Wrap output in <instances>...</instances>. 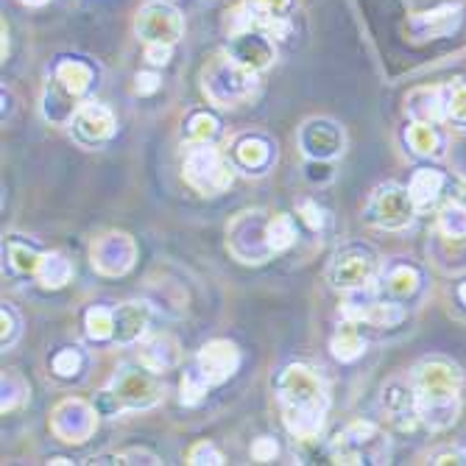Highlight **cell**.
Here are the masks:
<instances>
[{"label":"cell","mask_w":466,"mask_h":466,"mask_svg":"<svg viewBox=\"0 0 466 466\" xmlns=\"http://www.w3.org/2000/svg\"><path fill=\"white\" fill-rule=\"evenodd\" d=\"M408 112L416 120H425V123H439L447 117V106H444V96L441 90H416L408 96Z\"/></svg>","instance_id":"26"},{"label":"cell","mask_w":466,"mask_h":466,"mask_svg":"<svg viewBox=\"0 0 466 466\" xmlns=\"http://www.w3.org/2000/svg\"><path fill=\"white\" fill-rule=\"evenodd\" d=\"M135 28L146 46H177L185 23L177 6L165 4V0H154V4H146L140 9Z\"/></svg>","instance_id":"9"},{"label":"cell","mask_w":466,"mask_h":466,"mask_svg":"<svg viewBox=\"0 0 466 466\" xmlns=\"http://www.w3.org/2000/svg\"><path fill=\"white\" fill-rule=\"evenodd\" d=\"M137 358H140V366H146L154 374H162V371H171L182 363V347L174 335L162 332V335L148 338V341L140 347Z\"/></svg>","instance_id":"17"},{"label":"cell","mask_w":466,"mask_h":466,"mask_svg":"<svg viewBox=\"0 0 466 466\" xmlns=\"http://www.w3.org/2000/svg\"><path fill=\"white\" fill-rule=\"evenodd\" d=\"M39 279L42 288H48V290H59L70 282L73 277V266L70 260L65 258V254L59 251H48V254H42V260H39V268L34 274Z\"/></svg>","instance_id":"25"},{"label":"cell","mask_w":466,"mask_h":466,"mask_svg":"<svg viewBox=\"0 0 466 466\" xmlns=\"http://www.w3.org/2000/svg\"><path fill=\"white\" fill-rule=\"evenodd\" d=\"M232 154L246 174H263V167L271 162V143L258 135H246L235 143Z\"/></svg>","instance_id":"21"},{"label":"cell","mask_w":466,"mask_h":466,"mask_svg":"<svg viewBox=\"0 0 466 466\" xmlns=\"http://www.w3.org/2000/svg\"><path fill=\"white\" fill-rule=\"evenodd\" d=\"M4 347H9L12 341H15V335H17V316H15V310L12 308H4Z\"/></svg>","instance_id":"48"},{"label":"cell","mask_w":466,"mask_h":466,"mask_svg":"<svg viewBox=\"0 0 466 466\" xmlns=\"http://www.w3.org/2000/svg\"><path fill=\"white\" fill-rule=\"evenodd\" d=\"M405 137H408V146L413 148V154H419V157H439L441 154V137L433 129V123L413 120L408 126Z\"/></svg>","instance_id":"28"},{"label":"cell","mask_w":466,"mask_h":466,"mask_svg":"<svg viewBox=\"0 0 466 466\" xmlns=\"http://www.w3.org/2000/svg\"><path fill=\"white\" fill-rule=\"evenodd\" d=\"M458 296H461V302L466 305V282H461V288H458Z\"/></svg>","instance_id":"52"},{"label":"cell","mask_w":466,"mask_h":466,"mask_svg":"<svg viewBox=\"0 0 466 466\" xmlns=\"http://www.w3.org/2000/svg\"><path fill=\"white\" fill-rule=\"evenodd\" d=\"M377 277V260L363 248H350L344 254H338L335 263L329 266V282L338 290H358L369 288Z\"/></svg>","instance_id":"12"},{"label":"cell","mask_w":466,"mask_h":466,"mask_svg":"<svg viewBox=\"0 0 466 466\" xmlns=\"http://www.w3.org/2000/svg\"><path fill=\"white\" fill-rule=\"evenodd\" d=\"M439 232L450 240H466V207L450 201L439 213Z\"/></svg>","instance_id":"30"},{"label":"cell","mask_w":466,"mask_h":466,"mask_svg":"<svg viewBox=\"0 0 466 466\" xmlns=\"http://www.w3.org/2000/svg\"><path fill=\"white\" fill-rule=\"evenodd\" d=\"M54 371L59 377H76L81 371V355H78V350H59L54 355Z\"/></svg>","instance_id":"41"},{"label":"cell","mask_w":466,"mask_h":466,"mask_svg":"<svg viewBox=\"0 0 466 466\" xmlns=\"http://www.w3.org/2000/svg\"><path fill=\"white\" fill-rule=\"evenodd\" d=\"M277 394L282 402V419L290 436L310 441L321 433L329 397L321 383V377L302 363H293L279 371Z\"/></svg>","instance_id":"1"},{"label":"cell","mask_w":466,"mask_h":466,"mask_svg":"<svg viewBox=\"0 0 466 466\" xmlns=\"http://www.w3.org/2000/svg\"><path fill=\"white\" fill-rule=\"evenodd\" d=\"M227 54L240 62L243 67H248L251 73H260L274 62V39L260 31V28H246L229 36V48Z\"/></svg>","instance_id":"13"},{"label":"cell","mask_w":466,"mask_h":466,"mask_svg":"<svg viewBox=\"0 0 466 466\" xmlns=\"http://www.w3.org/2000/svg\"><path fill=\"white\" fill-rule=\"evenodd\" d=\"M171 48L174 46H146V59L154 67H165L167 62H171Z\"/></svg>","instance_id":"46"},{"label":"cell","mask_w":466,"mask_h":466,"mask_svg":"<svg viewBox=\"0 0 466 466\" xmlns=\"http://www.w3.org/2000/svg\"><path fill=\"white\" fill-rule=\"evenodd\" d=\"M151 324V308L146 302H129V305H120L115 310V332H112V341L117 344H135L146 335Z\"/></svg>","instance_id":"19"},{"label":"cell","mask_w":466,"mask_h":466,"mask_svg":"<svg viewBox=\"0 0 466 466\" xmlns=\"http://www.w3.org/2000/svg\"><path fill=\"white\" fill-rule=\"evenodd\" d=\"M299 216H302V221L310 229H321L324 227V213H321V207L316 201H302L299 204Z\"/></svg>","instance_id":"43"},{"label":"cell","mask_w":466,"mask_h":466,"mask_svg":"<svg viewBox=\"0 0 466 466\" xmlns=\"http://www.w3.org/2000/svg\"><path fill=\"white\" fill-rule=\"evenodd\" d=\"M182 174L185 182L201 196H218L232 182V167L213 143H190Z\"/></svg>","instance_id":"6"},{"label":"cell","mask_w":466,"mask_h":466,"mask_svg":"<svg viewBox=\"0 0 466 466\" xmlns=\"http://www.w3.org/2000/svg\"><path fill=\"white\" fill-rule=\"evenodd\" d=\"M157 90H159V76L157 73H137V78H135V93L151 96Z\"/></svg>","instance_id":"45"},{"label":"cell","mask_w":466,"mask_h":466,"mask_svg":"<svg viewBox=\"0 0 466 466\" xmlns=\"http://www.w3.org/2000/svg\"><path fill=\"white\" fill-rule=\"evenodd\" d=\"M268 218L263 209H246L227 224V248L235 260L246 266H260L274 251L268 246Z\"/></svg>","instance_id":"5"},{"label":"cell","mask_w":466,"mask_h":466,"mask_svg":"<svg viewBox=\"0 0 466 466\" xmlns=\"http://www.w3.org/2000/svg\"><path fill=\"white\" fill-rule=\"evenodd\" d=\"M444 106H447V117L450 120L466 123V84H452V87H447Z\"/></svg>","instance_id":"38"},{"label":"cell","mask_w":466,"mask_h":466,"mask_svg":"<svg viewBox=\"0 0 466 466\" xmlns=\"http://www.w3.org/2000/svg\"><path fill=\"white\" fill-rule=\"evenodd\" d=\"M198 371L209 380V386H221L238 371L240 366V352L232 341H209L201 347L196 358Z\"/></svg>","instance_id":"16"},{"label":"cell","mask_w":466,"mask_h":466,"mask_svg":"<svg viewBox=\"0 0 466 466\" xmlns=\"http://www.w3.org/2000/svg\"><path fill=\"white\" fill-rule=\"evenodd\" d=\"M358 324L360 321H352V319H344V324L338 327V332L332 335V355L341 360V363H352L363 355L366 350V341H363V335L358 332Z\"/></svg>","instance_id":"23"},{"label":"cell","mask_w":466,"mask_h":466,"mask_svg":"<svg viewBox=\"0 0 466 466\" xmlns=\"http://www.w3.org/2000/svg\"><path fill=\"white\" fill-rule=\"evenodd\" d=\"M293 240H296L293 218H290V216H285V213L271 216V218H268V246H271V251H274V254H279V251L290 248V246H293Z\"/></svg>","instance_id":"32"},{"label":"cell","mask_w":466,"mask_h":466,"mask_svg":"<svg viewBox=\"0 0 466 466\" xmlns=\"http://www.w3.org/2000/svg\"><path fill=\"white\" fill-rule=\"evenodd\" d=\"M109 389L117 397L123 410H146L162 400V386L157 383L154 371H148L146 366L143 369H132V366L120 369Z\"/></svg>","instance_id":"10"},{"label":"cell","mask_w":466,"mask_h":466,"mask_svg":"<svg viewBox=\"0 0 466 466\" xmlns=\"http://www.w3.org/2000/svg\"><path fill=\"white\" fill-rule=\"evenodd\" d=\"M332 463L358 466V463H386L391 455L389 436L377 431L371 421H352L329 444Z\"/></svg>","instance_id":"4"},{"label":"cell","mask_w":466,"mask_h":466,"mask_svg":"<svg viewBox=\"0 0 466 466\" xmlns=\"http://www.w3.org/2000/svg\"><path fill=\"white\" fill-rule=\"evenodd\" d=\"M207 389H209V380L198 371V366H196L193 371H185L182 386H179V391H182V402H185V405H196V402H201V400H204V394H207Z\"/></svg>","instance_id":"37"},{"label":"cell","mask_w":466,"mask_h":466,"mask_svg":"<svg viewBox=\"0 0 466 466\" xmlns=\"http://www.w3.org/2000/svg\"><path fill=\"white\" fill-rule=\"evenodd\" d=\"M402 319H405V310L394 302H374L369 313L363 316V321L374 327H397Z\"/></svg>","instance_id":"36"},{"label":"cell","mask_w":466,"mask_h":466,"mask_svg":"<svg viewBox=\"0 0 466 466\" xmlns=\"http://www.w3.org/2000/svg\"><path fill=\"white\" fill-rule=\"evenodd\" d=\"M84 327H87V335L93 341H106L115 332V310L109 308H90L87 316H84Z\"/></svg>","instance_id":"34"},{"label":"cell","mask_w":466,"mask_h":466,"mask_svg":"<svg viewBox=\"0 0 466 466\" xmlns=\"http://www.w3.org/2000/svg\"><path fill=\"white\" fill-rule=\"evenodd\" d=\"M216 135H218V120L209 115V112H196L185 123V137H187V143H213Z\"/></svg>","instance_id":"33"},{"label":"cell","mask_w":466,"mask_h":466,"mask_svg":"<svg viewBox=\"0 0 466 466\" xmlns=\"http://www.w3.org/2000/svg\"><path fill=\"white\" fill-rule=\"evenodd\" d=\"M98 408L78 397L62 400L51 410V431L65 444H87L98 428Z\"/></svg>","instance_id":"8"},{"label":"cell","mask_w":466,"mask_h":466,"mask_svg":"<svg viewBox=\"0 0 466 466\" xmlns=\"http://www.w3.org/2000/svg\"><path fill=\"white\" fill-rule=\"evenodd\" d=\"M28 400V383L25 377L15 369L4 371V402H0V410L4 413H12L17 408H23Z\"/></svg>","instance_id":"29"},{"label":"cell","mask_w":466,"mask_h":466,"mask_svg":"<svg viewBox=\"0 0 466 466\" xmlns=\"http://www.w3.org/2000/svg\"><path fill=\"white\" fill-rule=\"evenodd\" d=\"M54 81L76 98H84L93 87V67L81 59H59L54 67Z\"/></svg>","instance_id":"20"},{"label":"cell","mask_w":466,"mask_h":466,"mask_svg":"<svg viewBox=\"0 0 466 466\" xmlns=\"http://www.w3.org/2000/svg\"><path fill=\"white\" fill-rule=\"evenodd\" d=\"M137 243L126 232H106L90 248V263L101 277H123L135 268Z\"/></svg>","instance_id":"11"},{"label":"cell","mask_w":466,"mask_h":466,"mask_svg":"<svg viewBox=\"0 0 466 466\" xmlns=\"http://www.w3.org/2000/svg\"><path fill=\"white\" fill-rule=\"evenodd\" d=\"M308 179H310V182H319V185L329 182V179H332L329 159H310V162H308Z\"/></svg>","instance_id":"44"},{"label":"cell","mask_w":466,"mask_h":466,"mask_svg":"<svg viewBox=\"0 0 466 466\" xmlns=\"http://www.w3.org/2000/svg\"><path fill=\"white\" fill-rule=\"evenodd\" d=\"M187 463H190V466H204V463H209V466H221V463H224V455L218 452V447H216V444L198 441V444H193V447H190V452H187Z\"/></svg>","instance_id":"40"},{"label":"cell","mask_w":466,"mask_h":466,"mask_svg":"<svg viewBox=\"0 0 466 466\" xmlns=\"http://www.w3.org/2000/svg\"><path fill=\"white\" fill-rule=\"evenodd\" d=\"M120 463H159V458L148 450H126L120 452Z\"/></svg>","instance_id":"47"},{"label":"cell","mask_w":466,"mask_h":466,"mask_svg":"<svg viewBox=\"0 0 466 466\" xmlns=\"http://www.w3.org/2000/svg\"><path fill=\"white\" fill-rule=\"evenodd\" d=\"M463 458H466V455H463Z\"/></svg>","instance_id":"53"},{"label":"cell","mask_w":466,"mask_h":466,"mask_svg":"<svg viewBox=\"0 0 466 466\" xmlns=\"http://www.w3.org/2000/svg\"><path fill=\"white\" fill-rule=\"evenodd\" d=\"M248 6L254 15V28H258V23L266 17H285L290 0H248Z\"/></svg>","instance_id":"39"},{"label":"cell","mask_w":466,"mask_h":466,"mask_svg":"<svg viewBox=\"0 0 466 466\" xmlns=\"http://www.w3.org/2000/svg\"><path fill=\"white\" fill-rule=\"evenodd\" d=\"M73 132L78 137V143L84 146H101L115 135V115L109 106L98 104V101H87L81 104L76 117H73Z\"/></svg>","instance_id":"15"},{"label":"cell","mask_w":466,"mask_h":466,"mask_svg":"<svg viewBox=\"0 0 466 466\" xmlns=\"http://www.w3.org/2000/svg\"><path fill=\"white\" fill-rule=\"evenodd\" d=\"M419 271L413 266H394L386 277V288L391 296H400V299H408V296H413L419 290Z\"/></svg>","instance_id":"31"},{"label":"cell","mask_w":466,"mask_h":466,"mask_svg":"<svg viewBox=\"0 0 466 466\" xmlns=\"http://www.w3.org/2000/svg\"><path fill=\"white\" fill-rule=\"evenodd\" d=\"M299 146L310 159H332L344 151V132L327 117H313L299 129Z\"/></svg>","instance_id":"14"},{"label":"cell","mask_w":466,"mask_h":466,"mask_svg":"<svg viewBox=\"0 0 466 466\" xmlns=\"http://www.w3.org/2000/svg\"><path fill=\"white\" fill-rule=\"evenodd\" d=\"M20 4H25V6H46L48 0H20Z\"/></svg>","instance_id":"51"},{"label":"cell","mask_w":466,"mask_h":466,"mask_svg":"<svg viewBox=\"0 0 466 466\" xmlns=\"http://www.w3.org/2000/svg\"><path fill=\"white\" fill-rule=\"evenodd\" d=\"M39 260H42V254L34 251L31 246L17 243V240L9 243V263H12V268H15L17 274H36Z\"/></svg>","instance_id":"35"},{"label":"cell","mask_w":466,"mask_h":466,"mask_svg":"<svg viewBox=\"0 0 466 466\" xmlns=\"http://www.w3.org/2000/svg\"><path fill=\"white\" fill-rule=\"evenodd\" d=\"M416 216V201L410 190L400 185L377 187L366 204V221L380 229H405Z\"/></svg>","instance_id":"7"},{"label":"cell","mask_w":466,"mask_h":466,"mask_svg":"<svg viewBox=\"0 0 466 466\" xmlns=\"http://www.w3.org/2000/svg\"><path fill=\"white\" fill-rule=\"evenodd\" d=\"M452 201H458V204L466 207V182H461V185L455 187V198H452Z\"/></svg>","instance_id":"49"},{"label":"cell","mask_w":466,"mask_h":466,"mask_svg":"<svg viewBox=\"0 0 466 466\" xmlns=\"http://www.w3.org/2000/svg\"><path fill=\"white\" fill-rule=\"evenodd\" d=\"M413 201H416V209H428L444 190V177L439 171H431V167H419L413 174L410 185H408Z\"/></svg>","instance_id":"27"},{"label":"cell","mask_w":466,"mask_h":466,"mask_svg":"<svg viewBox=\"0 0 466 466\" xmlns=\"http://www.w3.org/2000/svg\"><path fill=\"white\" fill-rule=\"evenodd\" d=\"M383 410L389 413V419L394 421L397 428L410 431L419 421L413 386H405L402 380H391V383L383 389Z\"/></svg>","instance_id":"18"},{"label":"cell","mask_w":466,"mask_h":466,"mask_svg":"<svg viewBox=\"0 0 466 466\" xmlns=\"http://www.w3.org/2000/svg\"><path fill=\"white\" fill-rule=\"evenodd\" d=\"M258 73H251L229 54H221L201 70V90L216 106H240L254 96Z\"/></svg>","instance_id":"3"},{"label":"cell","mask_w":466,"mask_h":466,"mask_svg":"<svg viewBox=\"0 0 466 466\" xmlns=\"http://www.w3.org/2000/svg\"><path fill=\"white\" fill-rule=\"evenodd\" d=\"M436 463H463V461H461V455H455V452H452V455H441V458H436Z\"/></svg>","instance_id":"50"},{"label":"cell","mask_w":466,"mask_h":466,"mask_svg":"<svg viewBox=\"0 0 466 466\" xmlns=\"http://www.w3.org/2000/svg\"><path fill=\"white\" fill-rule=\"evenodd\" d=\"M461 23V9L458 6H444V9H436V12H425L413 17V28L419 36H447L450 31H455Z\"/></svg>","instance_id":"24"},{"label":"cell","mask_w":466,"mask_h":466,"mask_svg":"<svg viewBox=\"0 0 466 466\" xmlns=\"http://www.w3.org/2000/svg\"><path fill=\"white\" fill-rule=\"evenodd\" d=\"M413 391L419 421H425L431 431L455 425L461 410V371L450 360H421L413 371Z\"/></svg>","instance_id":"2"},{"label":"cell","mask_w":466,"mask_h":466,"mask_svg":"<svg viewBox=\"0 0 466 466\" xmlns=\"http://www.w3.org/2000/svg\"><path fill=\"white\" fill-rule=\"evenodd\" d=\"M277 452H279V447H277V441L274 439H268V436H263V439H258L251 444V458L258 461V463H268V461H274L277 458Z\"/></svg>","instance_id":"42"},{"label":"cell","mask_w":466,"mask_h":466,"mask_svg":"<svg viewBox=\"0 0 466 466\" xmlns=\"http://www.w3.org/2000/svg\"><path fill=\"white\" fill-rule=\"evenodd\" d=\"M81 98H76V96H70L67 90H62L59 84L51 78L48 81V87H46V98H42V115H46L51 123H56V126H67V123H73V117H76V112H78V104Z\"/></svg>","instance_id":"22"}]
</instances>
